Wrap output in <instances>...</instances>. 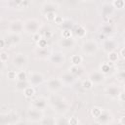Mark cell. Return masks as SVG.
Segmentation results:
<instances>
[{
    "mask_svg": "<svg viewBox=\"0 0 125 125\" xmlns=\"http://www.w3.org/2000/svg\"><path fill=\"white\" fill-rule=\"evenodd\" d=\"M36 45H37V47H39V48H46V47H48V39L42 37V38L36 43Z\"/></svg>",
    "mask_w": 125,
    "mask_h": 125,
    "instance_id": "obj_41",
    "label": "cell"
},
{
    "mask_svg": "<svg viewBox=\"0 0 125 125\" xmlns=\"http://www.w3.org/2000/svg\"><path fill=\"white\" fill-rule=\"evenodd\" d=\"M83 62V57L81 55H78V54H74V55H71L70 56V62L71 64H74V65H80Z\"/></svg>",
    "mask_w": 125,
    "mask_h": 125,
    "instance_id": "obj_29",
    "label": "cell"
},
{
    "mask_svg": "<svg viewBox=\"0 0 125 125\" xmlns=\"http://www.w3.org/2000/svg\"><path fill=\"white\" fill-rule=\"evenodd\" d=\"M8 60H9L8 53L6 51H4V50H1V52H0V61H1V62L3 64H5L8 62Z\"/></svg>",
    "mask_w": 125,
    "mask_h": 125,
    "instance_id": "obj_38",
    "label": "cell"
},
{
    "mask_svg": "<svg viewBox=\"0 0 125 125\" xmlns=\"http://www.w3.org/2000/svg\"><path fill=\"white\" fill-rule=\"evenodd\" d=\"M54 22H55L57 25H62V23L64 22V19L62 18V16L57 14V16H56V18H55V20H54Z\"/></svg>",
    "mask_w": 125,
    "mask_h": 125,
    "instance_id": "obj_42",
    "label": "cell"
},
{
    "mask_svg": "<svg viewBox=\"0 0 125 125\" xmlns=\"http://www.w3.org/2000/svg\"><path fill=\"white\" fill-rule=\"evenodd\" d=\"M23 31V21L21 20H15L9 24V32L21 34Z\"/></svg>",
    "mask_w": 125,
    "mask_h": 125,
    "instance_id": "obj_15",
    "label": "cell"
},
{
    "mask_svg": "<svg viewBox=\"0 0 125 125\" xmlns=\"http://www.w3.org/2000/svg\"><path fill=\"white\" fill-rule=\"evenodd\" d=\"M61 79H62V81L63 82L64 86H66V85L69 86V85H72V84L75 82L76 77H75L70 71H66V72H64V73L62 74Z\"/></svg>",
    "mask_w": 125,
    "mask_h": 125,
    "instance_id": "obj_18",
    "label": "cell"
},
{
    "mask_svg": "<svg viewBox=\"0 0 125 125\" xmlns=\"http://www.w3.org/2000/svg\"><path fill=\"white\" fill-rule=\"evenodd\" d=\"M58 45L63 50H72L76 46V40L74 37L70 38H61L58 41Z\"/></svg>",
    "mask_w": 125,
    "mask_h": 125,
    "instance_id": "obj_10",
    "label": "cell"
},
{
    "mask_svg": "<svg viewBox=\"0 0 125 125\" xmlns=\"http://www.w3.org/2000/svg\"><path fill=\"white\" fill-rule=\"evenodd\" d=\"M73 35L76 38H79V39L85 38L86 35H87V29H86V27L83 26V25H81V24L75 25V27L73 29Z\"/></svg>",
    "mask_w": 125,
    "mask_h": 125,
    "instance_id": "obj_19",
    "label": "cell"
},
{
    "mask_svg": "<svg viewBox=\"0 0 125 125\" xmlns=\"http://www.w3.org/2000/svg\"><path fill=\"white\" fill-rule=\"evenodd\" d=\"M11 2H12L15 6L21 7V4H22V2H23V0H11Z\"/></svg>",
    "mask_w": 125,
    "mask_h": 125,
    "instance_id": "obj_49",
    "label": "cell"
},
{
    "mask_svg": "<svg viewBox=\"0 0 125 125\" xmlns=\"http://www.w3.org/2000/svg\"><path fill=\"white\" fill-rule=\"evenodd\" d=\"M28 80L30 84L34 87H37L46 81L44 75L41 72H31L28 76Z\"/></svg>",
    "mask_w": 125,
    "mask_h": 125,
    "instance_id": "obj_11",
    "label": "cell"
},
{
    "mask_svg": "<svg viewBox=\"0 0 125 125\" xmlns=\"http://www.w3.org/2000/svg\"><path fill=\"white\" fill-rule=\"evenodd\" d=\"M22 93H23V96H24L25 98L31 99V98H33L34 95H35V88H34V86L29 85L27 88H25V89L23 90Z\"/></svg>",
    "mask_w": 125,
    "mask_h": 125,
    "instance_id": "obj_28",
    "label": "cell"
},
{
    "mask_svg": "<svg viewBox=\"0 0 125 125\" xmlns=\"http://www.w3.org/2000/svg\"><path fill=\"white\" fill-rule=\"evenodd\" d=\"M101 32L107 35V34H110L112 32V26L110 25V23H104L102 27H101Z\"/></svg>",
    "mask_w": 125,
    "mask_h": 125,
    "instance_id": "obj_35",
    "label": "cell"
},
{
    "mask_svg": "<svg viewBox=\"0 0 125 125\" xmlns=\"http://www.w3.org/2000/svg\"><path fill=\"white\" fill-rule=\"evenodd\" d=\"M32 36V40L35 42V43H37L43 36H42V34H41V32H37V33H34L33 35H31Z\"/></svg>",
    "mask_w": 125,
    "mask_h": 125,
    "instance_id": "obj_45",
    "label": "cell"
},
{
    "mask_svg": "<svg viewBox=\"0 0 125 125\" xmlns=\"http://www.w3.org/2000/svg\"><path fill=\"white\" fill-rule=\"evenodd\" d=\"M103 109H104V108H102V107H100V106H97V105L93 106V107L91 108V111H90L91 116L96 120V119H97V118H99V116L102 114Z\"/></svg>",
    "mask_w": 125,
    "mask_h": 125,
    "instance_id": "obj_30",
    "label": "cell"
},
{
    "mask_svg": "<svg viewBox=\"0 0 125 125\" xmlns=\"http://www.w3.org/2000/svg\"><path fill=\"white\" fill-rule=\"evenodd\" d=\"M121 67L125 69V62H123V63H121Z\"/></svg>",
    "mask_w": 125,
    "mask_h": 125,
    "instance_id": "obj_53",
    "label": "cell"
},
{
    "mask_svg": "<svg viewBox=\"0 0 125 125\" xmlns=\"http://www.w3.org/2000/svg\"><path fill=\"white\" fill-rule=\"evenodd\" d=\"M57 124H68V119L65 117H57Z\"/></svg>",
    "mask_w": 125,
    "mask_h": 125,
    "instance_id": "obj_46",
    "label": "cell"
},
{
    "mask_svg": "<svg viewBox=\"0 0 125 125\" xmlns=\"http://www.w3.org/2000/svg\"><path fill=\"white\" fill-rule=\"evenodd\" d=\"M43 116H44V111L38 110L33 107H29V109L26 112V117L28 121L32 123H40Z\"/></svg>",
    "mask_w": 125,
    "mask_h": 125,
    "instance_id": "obj_6",
    "label": "cell"
},
{
    "mask_svg": "<svg viewBox=\"0 0 125 125\" xmlns=\"http://www.w3.org/2000/svg\"><path fill=\"white\" fill-rule=\"evenodd\" d=\"M28 76L24 69H21L17 73V80H27Z\"/></svg>",
    "mask_w": 125,
    "mask_h": 125,
    "instance_id": "obj_36",
    "label": "cell"
},
{
    "mask_svg": "<svg viewBox=\"0 0 125 125\" xmlns=\"http://www.w3.org/2000/svg\"><path fill=\"white\" fill-rule=\"evenodd\" d=\"M115 77H116V79H118L119 81L125 82V69H124V68L119 69V70L116 72Z\"/></svg>",
    "mask_w": 125,
    "mask_h": 125,
    "instance_id": "obj_37",
    "label": "cell"
},
{
    "mask_svg": "<svg viewBox=\"0 0 125 125\" xmlns=\"http://www.w3.org/2000/svg\"><path fill=\"white\" fill-rule=\"evenodd\" d=\"M5 39H6L7 47L17 46L18 44L21 43V34H17V33H11V32H9L7 38H5Z\"/></svg>",
    "mask_w": 125,
    "mask_h": 125,
    "instance_id": "obj_16",
    "label": "cell"
},
{
    "mask_svg": "<svg viewBox=\"0 0 125 125\" xmlns=\"http://www.w3.org/2000/svg\"><path fill=\"white\" fill-rule=\"evenodd\" d=\"M68 71H70L75 77H79L81 76V74L83 73V67L80 65H74V64H71L68 68Z\"/></svg>",
    "mask_w": 125,
    "mask_h": 125,
    "instance_id": "obj_24",
    "label": "cell"
},
{
    "mask_svg": "<svg viewBox=\"0 0 125 125\" xmlns=\"http://www.w3.org/2000/svg\"><path fill=\"white\" fill-rule=\"evenodd\" d=\"M41 26H42L41 21L38 19H35V18L27 19L23 22V32L29 35H33L34 33H37L40 31Z\"/></svg>",
    "mask_w": 125,
    "mask_h": 125,
    "instance_id": "obj_2",
    "label": "cell"
},
{
    "mask_svg": "<svg viewBox=\"0 0 125 125\" xmlns=\"http://www.w3.org/2000/svg\"><path fill=\"white\" fill-rule=\"evenodd\" d=\"M45 86L49 92H51L53 94L54 93L57 94L64 87V84L62 81L61 77L60 78L59 77H50L45 81Z\"/></svg>",
    "mask_w": 125,
    "mask_h": 125,
    "instance_id": "obj_3",
    "label": "cell"
},
{
    "mask_svg": "<svg viewBox=\"0 0 125 125\" xmlns=\"http://www.w3.org/2000/svg\"><path fill=\"white\" fill-rule=\"evenodd\" d=\"M80 123H81L80 120L76 116H71L68 118V124H70V125H78Z\"/></svg>",
    "mask_w": 125,
    "mask_h": 125,
    "instance_id": "obj_43",
    "label": "cell"
},
{
    "mask_svg": "<svg viewBox=\"0 0 125 125\" xmlns=\"http://www.w3.org/2000/svg\"><path fill=\"white\" fill-rule=\"evenodd\" d=\"M81 87H82V89H84V90H86V91H89V90H91V89L94 87V84H93V82L90 80V78L88 77L87 79H84V80L81 82Z\"/></svg>",
    "mask_w": 125,
    "mask_h": 125,
    "instance_id": "obj_31",
    "label": "cell"
},
{
    "mask_svg": "<svg viewBox=\"0 0 125 125\" xmlns=\"http://www.w3.org/2000/svg\"><path fill=\"white\" fill-rule=\"evenodd\" d=\"M73 37V30L70 28H62L61 31V38H70Z\"/></svg>",
    "mask_w": 125,
    "mask_h": 125,
    "instance_id": "obj_32",
    "label": "cell"
},
{
    "mask_svg": "<svg viewBox=\"0 0 125 125\" xmlns=\"http://www.w3.org/2000/svg\"><path fill=\"white\" fill-rule=\"evenodd\" d=\"M102 47L105 53L116 51V49H118V42L113 38H105L104 40H103Z\"/></svg>",
    "mask_w": 125,
    "mask_h": 125,
    "instance_id": "obj_9",
    "label": "cell"
},
{
    "mask_svg": "<svg viewBox=\"0 0 125 125\" xmlns=\"http://www.w3.org/2000/svg\"><path fill=\"white\" fill-rule=\"evenodd\" d=\"M111 65H112L111 62H104L101 63L99 70H100L102 73H104V75H107V74L110 72V70H111Z\"/></svg>",
    "mask_w": 125,
    "mask_h": 125,
    "instance_id": "obj_25",
    "label": "cell"
},
{
    "mask_svg": "<svg viewBox=\"0 0 125 125\" xmlns=\"http://www.w3.org/2000/svg\"><path fill=\"white\" fill-rule=\"evenodd\" d=\"M42 9H43L44 14L45 13H49V12H57L58 6L53 2H46V3L43 4Z\"/></svg>",
    "mask_w": 125,
    "mask_h": 125,
    "instance_id": "obj_23",
    "label": "cell"
},
{
    "mask_svg": "<svg viewBox=\"0 0 125 125\" xmlns=\"http://www.w3.org/2000/svg\"><path fill=\"white\" fill-rule=\"evenodd\" d=\"M10 115H11V119H12V124H19L21 122V117L17 111H10Z\"/></svg>",
    "mask_w": 125,
    "mask_h": 125,
    "instance_id": "obj_33",
    "label": "cell"
},
{
    "mask_svg": "<svg viewBox=\"0 0 125 125\" xmlns=\"http://www.w3.org/2000/svg\"><path fill=\"white\" fill-rule=\"evenodd\" d=\"M111 4H112L114 9L121 10L125 7V0H113Z\"/></svg>",
    "mask_w": 125,
    "mask_h": 125,
    "instance_id": "obj_34",
    "label": "cell"
},
{
    "mask_svg": "<svg viewBox=\"0 0 125 125\" xmlns=\"http://www.w3.org/2000/svg\"><path fill=\"white\" fill-rule=\"evenodd\" d=\"M113 121V116L110 110L108 109H103L102 114L99 116V118L96 119V122L99 124H109Z\"/></svg>",
    "mask_w": 125,
    "mask_h": 125,
    "instance_id": "obj_13",
    "label": "cell"
},
{
    "mask_svg": "<svg viewBox=\"0 0 125 125\" xmlns=\"http://www.w3.org/2000/svg\"><path fill=\"white\" fill-rule=\"evenodd\" d=\"M119 55H120V57H121L122 59H124V60H125V46H124L123 48H121V49H120Z\"/></svg>",
    "mask_w": 125,
    "mask_h": 125,
    "instance_id": "obj_50",
    "label": "cell"
},
{
    "mask_svg": "<svg viewBox=\"0 0 125 125\" xmlns=\"http://www.w3.org/2000/svg\"><path fill=\"white\" fill-rule=\"evenodd\" d=\"M29 85H31V84H30V82H29L28 79L27 80H17V82L15 84V87H16V89L18 91L23 92V90L25 88H27Z\"/></svg>",
    "mask_w": 125,
    "mask_h": 125,
    "instance_id": "obj_22",
    "label": "cell"
},
{
    "mask_svg": "<svg viewBox=\"0 0 125 125\" xmlns=\"http://www.w3.org/2000/svg\"><path fill=\"white\" fill-rule=\"evenodd\" d=\"M123 91H125V83H124V86H123Z\"/></svg>",
    "mask_w": 125,
    "mask_h": 125,
    "instance_id": "obj_55",
    "label": "cell"
},
{
    "mask_svg": "<svg viewBox=\"0 0 125 125\" xmlns=\"http://www.w3.org/2000/svg\"><path fill=\"white\" fill-rule=\"evenodd\" d=\"M49 61L55 65H62L65 62V55L62 51L52 52V54L49 58Z\"/></svg>",
    "mask_w": 125,
    "mask_h": 125,
    "instance_id": "obj_7",
    "label": "cell"
},
{
    "mask_svg": "<svg viewBox=\"0 0 125 125\" xmlns=\"http://www.w3.org/2000/svg\"><path fill=\"white\" fill-rule=\"evenodd\" d=\"M122 38H123V41H124V43H125V32L123 33V35H122Z\"/></svg>",
    "mask_w": 125,
    "mask_h": 125,
    "instance_id": "obj_54",
    "label": "cell"
},
{
    "mask_svg": "<svg viewBox=\"0 0 125 125\" xmlns=\"http://www.w3.org/2000/svg\"><path fill=\"white\" fill-rule=\"evenodd\" d=\"M117 99H118V101H120L121 103H124V102H125V91H121Z\"/></svg>",
    "mask_w": 125,
    "mask_h": 125,
    "instance_id": "obj_47",
    "label": "cell"
},
{
    "mask_svg": "<svg viewBox=\"0 0 125 125\" xmlns=\"http://www.w3.org/2000/svg\"><path fill=\"white\" fill-rule=\"evenodd\" d=\"M119 56L120 55H119V53L117 51H112V52L107 53V60H108L109 62L114 64L119 61Z\"/></svg>",
    "mask_w": 125,
    "mask_h": 125,
    "instance_id": "obj_27",
    "label": "cell"
},
{
    "mask_svg": "<svg viewBox=\"0 0 125 125\" xmlns=\"http://www.w3.org/2000/svg\"><path fill=\"white\" fill-rule=\"evenodd\" d=\"M34 54L37 57V59H39V60H47V59L49 60L52 52L48 49V47H46V48H39V47H37L34 50Z\"/></svg>",
    "mask_w": 125,
    "mask_h": 125,
    "instance_id": "obj_17",
    "label": "cell"
},
{
    "mask_svg": "<svg viewBox=\"0 0 125 125\" xmlns=\"http://www.w3.org/2000/svg\"><path fill=\"white\" fill-rule=\"evenodd\" d=\"M119 123L122 124V125H125V115L120 116V118H119Z\"/></svg>",
    "mask_w": 125,
    "mask_h": 125,
    "instance_id": "obj_52",
    "label": "cell"
},
{
    "mask_svg": "<svg viewBox=\"0 0 125 125\" xmlns=\"http://www.w3.org/2000/svg\"><path fill=\"white\" fill-rule=\"evenodd\" d=\"M30 1L31 0H23V2H22V4H21V8H25V7H27L28 5H29V3H30Z\"/></svg>",
    "mask_w": 125,
    "mask_h": 125,
    "instance_id": "obj_51",
    "label": "cell"
},
{
    "mask_svg": "<svg viewBox=\"0 0 125 125\" xmlns=\"http://www.w3.org/2000/svg\"><path fill=\"white\" fill-rule=\"evenodd\" d=\"M5 47H7L6 39H5V38H2V39H0V49H1V50H4Z\"/></svg>",
    "mask_w": 125,
    "mask_h": 125,
    "instance_id": "obj_48",
    "label": "cell"
},
{
    "mask_svg": "<svg viewBox=\"0 0 125 125\" xmlns=\"http://www.w3.org/2000/svg\"><path fill=\"white\" fill-rule=\"evenodd\" d=\"M12 63L19 70L24 69L28 64V58L24 53H17L12 59Z\"/></svg>",
    "mask_w": 125,
    "mask_h": 125,
    "instance_id": "obj_4",
    "label": "cell"
},
{
    "mask_svg": "<svg viewBox=\"0 0 125 125\" xmlns=\"http://www.w3.org/2000/svg\"><path fill=\"white\" fill-rule=\"evenodd\" d=\"M89 78L90 80L93 82L94 85H101L102 83L104 82L105 80V75L104 73H102L99 69L98 70H94L89 74Z\"/></svg>",
    "mask_w": 125,
    "mask_h": 125,
    "instance_id": "obj_14",
    "label": "cell"
},
{
    "mask_svg": "<svg viewBox=\"0 0 125 125\" xmlns=\"http://www.w3.org/2000/svg\"><path fill=\"white\" fill-rule=\"evenodd\" d=\"M40 124L44 125H57V118L53 116H46L44 115L40 121Z\"/></svg>",
    "mask_w": 125,
    "mask_h": 125,
    "instance_id": "obj_26",
    "label": "cell"
},
{
    "mask_svg": "<svg viewBox=\"0 0 125 125\" xmlns=\"http://www.w3.org/2000/svg\"><path fill=\"white\" fill-rule=\"evenodd\" d=\"M113 12H114V8H113L112 4H111V5H110V4H104V5L102 6V11H101V13H102L103 18H106V17L111 18L112 15H113Z\"/></svg>",
    "mask_w": 125,
    "mask_h": 125,
    "instance_id": "obj_20",
    "label": "cell"
},
{
    "mask_svg": "<svg viewBox=\"0 0 125 125\" xmlns=\"http://www.w3.org/2000/svg\"><path fill=\"white\" fill-rule=\"evenodd\" d=\"M121 91H122L121 88H120L118 85H116V84H110V85H108V86L104 89V92H105L106 96H107L108 98L112 99V100L117 99Z\"/></svg>",
    "mask_w": 125,
    "mask_h": 125,
    "instance_id": "obj_12",
    "label": "cell"
},
{
    "mask_svg": "<svg viewBox=\"0 0 125 125\" xmlns=\"http://www.w3.org/2000/svg\"><path fill=\"white\" fill-rule=\"evenodd\" d=\"M41 34H42V36H43L44 38H46V39H50V38L53 36V32H52L51 30H45V31L41 32Z\"/></svg>",
    "mask_w": 125,
    "mask_h": 125,
    "instance_id": "obj_44",
    "label": "cell"
},
{
    "mask_svg": "<svg viewBox=\"0 0 125 125\" xmlns=\"http://www.w3.org/2000/svg\"><path fill=\"white\" fill-rule=\"evenodd\" d=\"M81 1H87V0H81Z\"/></svg>",
    "mask_w": 125,
    "mask_h": 125,
    "instance_id": "obj_57",
    "label": "cell"
},
{
    "mask_svg": "<svg viewBox=\"0 0 125 125\" xmlns=\"http://www.w3.org/2000/svg\"><path fill=\"white\" fill-rule=\"evenodd\" d=\"M48 101H49V104H51L53 110L56 113L60 114V115L65 114L68 111V109H69V104H68V102L65 99L62 98L61 96L56 95V93H54L48 99Z\"/></svg>",
    "mask_w": 125,
    "mask_h": 125,
    "instance_id": "obj_1",
    "label": "cell"
},
{
    "mask_svg": "<svg viewBox=\"0 0 125 125\" xmlns=\"http://www.w3.org/2000/svg\"><path fill=\"white\" fill-rule=\"evenodd\" d=\"M17 73L18 71L16 70H8L6 73V77L9 80H17Z\"/></svg>",
    "mask_w": 125,
    "mask_h": 125,
    "instance_id": "obj_39",
    "label": "cell"
},
{
    "mask_svg": "<svg viewBox=\"0 0 125 125\" xmlns=\"http://www.w3.org/2000/svg\"><path fill=\"white\" fill-rule=\"evenodd\" d=\"M81 51L84 55L94 56L99 51V45L94 40H86L81 45Z\"/></svg>",
    "mask_w": 125,
    "mask_h": 125,
    "instance_id": "obj_5",
    "label": "cell"
},
{
    "mask_svg": "<svg viewBox=\"0 0 125 125\" xmlns=\"http://www.w3.org/2000/svg\"><path fill=\"white\" fill-rule=\"evenodd\" d=\"M45 19L48 21H54L56 16H57V13L56 12H49V13H45Z\"/></svg>",
    "mask_w": 125,
    "mask_h": 125,
    "instance_id": "obj_40",
    "label": "cell"
},
{
    "mask_svg": "<svg viewBox=\"0 0 125 125\" xmlns=\"http://www.w3.org/2000/svg\"><path fill=\"white\" fill-rule=\"evenodd\" d=\"M0 125H12V119L9 112H1L0 114Z\"/></svg>",
    "mask_w": 125,
    "mask_h": 125,
    "instance_id": "obj_21",
    "label": "cell"
},
{
    "mask_svg": "<svg viewBox=\"0 0 125 125\" xmlns=\"http://www.w3.org/2000/svg\"><path fill=\"white\" fill-rule=\"evenodd\" d=\"M122 104H123V107L125 108V102H124V103H122Z\"/></svg>",
    "mask_w": 125,
    "mask_h": 125,
    "instance_id": "obj_56",
    "label": "cell"
},
{
    "mask_svg": "<svg viewBox=\"0 0 125 125\" xmlns=\"http://www.w3.org/2000/svg\"><path fill=\"white\" fill-rule=\"evenodd\" d=\"M48 104H49V101L46 98H44V97H37V98H35L32 101L30 107L36 108V109L41 110V111H45L47 106H48Z\"/></svg>",
    "mask_w": 125,
    "mask_h": 125,
    "instance_id": "obj_8",
    "label": "cell"
}]
</instances>
